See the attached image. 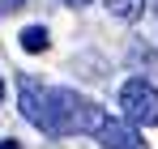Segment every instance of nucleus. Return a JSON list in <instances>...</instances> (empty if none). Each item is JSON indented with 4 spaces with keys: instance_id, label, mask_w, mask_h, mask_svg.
Listing matches in <instances>:
<instances>
[{
    "instance_id": "obj_1",
    "label": "nucleus",
    "mask_w": 158,
    "mask_h": 149,
    "mask_svg": "<svg viewBox=\"0 0 158 149\" xmlns=\"http://www.w3.org/2000/svg\"><path fill=\"white\" fill-rule=\"evenodd\" d=\"M22 115L47 136H73V132H98L107 111L98 102L81 98L77 90L43 85L34 77H22Z\"/></svg>"
},
{
    "instance_id": "obj_2",
    "label": "nucleus",
    "mask_w": 158,
    "mask_h": 149,
    "mask_svg": "<svg viewBox=\"0 0 158 149\" xmlns=\"http://www.w3.org/2000/svg\"><path fill=\"white\" fill-rule=\"evenodd\" d=\"M120 111H124V119H132V124L158 128V85H150L145 77L124 81L120 85Z\"/></svg>"
},
{
    "instance_id": "obj_3",
    "label": "nucleus",
    "mask_w": 158,
    "mask_h": 149,
    "mask_svg": "<svg viewBox=\"0 0 158 149\" xmlns=\"http://www.w3.org/2000/svg\"><path fill=\"white\" fill-rule=\"evenodd\" d=\"M94 136H98L103 149H145V141H141V132H137L132 119H111V115H107Z\"/></svg>"
},
{
    "instance_id": "obj_4",
    "label": "nucleus",
    "mask_w": 158,
    "mask_h": 149,
    "mask_svg": "<svg viewBox=\"0 0 158 149\" xmlns=\"http://www.w3.org/2000/svg\"><path fill=\"white\" fill-rule=\"evenodd\" d=\"M107 9L120 17V22H137L145 13V0H107Z\"/></svg>"
},
{
    "instance_id": "obj_5",
    "label": "nucleus",
    "mask_w": 158,
    "mask_h": 149,
    "mask_svg": "<svg viewBox=\"0 0 158 149\" xmlns=\"http://www.w3.org/2000/svg\"><path fill=\"white\" fill-rule=\"evenodd\" d=\"M22 47L26 51H47V30L43 26H26L22 30Z\"/></svg>"
},
{
    "instance_id": "obj_6",
    "label": "nucleus",
    "mask_w": 158,
    "mask_h": 149,
    "mask_svg": "<svg viewBox=\"0 0 158 149\" xmlns=\"http://www.w3.org/2000/svg\"><path fill=\"white\" fill-rule=\"evenodd\" d=\"M0 4H4V13H13V9H22L26 0H0Z\"/></svg>"
},
{
    "instance_id": "obj_7",
    "label": "nucleus",
    "mask_w": 158,
    "mask_h": 149,
    "mask_svg": "<svg viewBox=\"0 0 158 149\" xmlns=\"http://www.w3.org/2000/svg\"><path fill=\"white\" fill-rule=\"evenodd\" d=\"M64 4H73V9H81V4H90V0H64Z\"/></svg>"
},
{
    "instance_id": "obj_8",
    "label": "nucleus",
    "mask_w": 158,
    "mask_h": 149,
    "mask_svg": "<svg viewBox=\"0 0 158 149\" xmlns=\"http://www.w3.org/2000/svg\"><path fill=\"white\" fill-rule=\"evenodd\" d=\"M0 149H17V141H0Z\"/></svg>"
},
{
    "instance_id": "obj_9",
    "label": "nucleus",
    "mask_w": 158,
    "mask_h": 149,
    "mask_svg": "<svg viewBox=\"0 0 158 149\" xmlns=\"http://www.w3.org/2000/svg\"><path fill=\"white\" fill-rule=\"evenodd\" d=\"M0 98H4V81H0Z\"/></svg>"
}]
</instances>
